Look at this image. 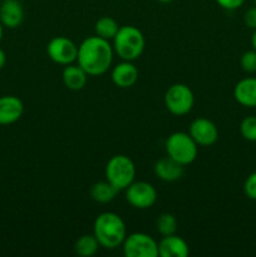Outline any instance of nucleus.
<instances>
[{
    "label": "nucleus",
    "mask_w": 256,
    "mask_h": 257,
    "mask_svg": "<svg viewBox=\"0 0 256 257\" xmlns=\"http://www.w3.org/2000/svg\"><path fill=\"white\" fill-rule=\"evenodd\" d=\"M119 28L120 27L118 25V23L113 18L103 17L98 19L97 23H95V35L105 40H113V38L115 37Z\"/></svg>",
    "instance_id": "nucleus-19"
},
{
    "label": "nucleus",
    "mask_w": 256,
    "mask_h": 257,
    "mask_svg": "<svg viewBox=\"0 0 256 257\" xmlns=\"http://www.w3.org/2000/svg\"><path fill=\"white\" fill-rule=\"evenodd\" d=\"M222 9L225 10H236L241 8L245 0H215Z\"/></svg>",
    "instance_id": "nucleus-26"
},
{
    "label": "nucleus",
    "mask_w": 256,
    "mask_h": 257,
    "mask_svg": "<svg viewBox=\"0 0 256 257\" xmlns=\"http://www.w3.org/2000/svg\"><path fill=\"white\" fill-rule=\"evenodd\" d=\"M166 152L168 157L182 166L191 165L198 153L197 143L193 141L190 133L175 132L166 141Z\"/></svg>",
    "instance_id": "nucleus-5"
},
{
    "label": "nucleus",
    "mask_w": 256,
    "mask_h": 257,
    "mask_svg": "<svg viewBox=\"0 0 256 257\" xmlns=\"http://www.w3.org/2000/svg\"><path fill=\"white\" fill-rule=\"evenodd\" d=\"M125 257H157L158 243L153 237L143 232L125 236L122 243Z\"/></svg>",
    "instance_id": "nucleus-7"
},
{
    "label": "nucleus",
    "mask_w": 256,
    "mask_h": 257,
    "mask_svg": "<svg viewBox=\"0 0 256 257\" xmlns=\"http://www.w3.org/2000/svg\"><path fill=\"white\" fill-rule=\"evenodd\" d=\"M233 98L238 104L256 108V78H243L233 88Z\"/></svg>",
    "instance_id": "nucleus-15"
},
{
    "label": "nucleus",
    "mask_w": 256,
    "mask_h": 257,
    "mask_svg": "<svg viewBox=\"0 0 256 257\" xmlns=\"http://www.w3.org/2000/svg\"><path fill=\"white\" fill-rule=\"evenodd\" d=\"M113 45L109 40L94 35L88 37L78 47V65L87 72L88 75H102L110 68L113 62Z\"/></svg>",
    "instance_id": "nucleus-1"
},
{
    "label": "nucleus",
    "mask_w": 256,
    "mask_h": 257,
    "mask_svg": "<svg viewBox=\"0 0 256 257\" xmlns=\"http://www.w3.org/2000/svg\"><path fill=\"white\" fill-rule=\"evenodd\" d=\"M190 253V247L182 237L175 235L163 236L158 242V256L161 257H186Z\"/></svg>",
    "instance_id": "nucleus-14"
},
{
    "label": "nucleus",
    "mask_w": 256,
    "mask_h": 257,
    "mask_svg": "<svg viewBox=\"0 0 256 257\" xmlns=\"http://www.w3.org/2000/svg\"><path fill=\"white\" fill-rule=\"evenodd\" d=\"M2 2H3V0H0V5H2Z\"/></svg>",
    "instance_id": "nucleus-31"
},
{
    "label": "nucleus",
    "mask_w": 256,
    "mask_h": 257,
    "mask_svg": "<svg viewBox=\"0 0 256 257\" xmlns=\"http://www.w3.org/2000/svg\"><path fill=\"white\" fill-rule=\"evenodd\" d=\"M47 53L57 64L68 65L77 60L78 47L69 38L55 37L48 43Z\"/></svg>",
    "instance_id": "nucleus-9"
},
{
    "label": "nucleus",
    "mask_w": 256,
    "mask_h": 257,
    "mask_svg": "<svg viewBox=\"0 0 256 257\" xmlns=\"http://www.w3.org/2000/svg\"><path fill=\"white\" fill-rule=\"evenodd\" d=\"M251 44H252V48L256 50V29L253 30L252 37H251Z\"/></svg>",
    "instance_id": "nucleus-28"
},
{
    "label": "nucleus",
    "mask_w": 256,
    "mask_h": 257,
    "mask_svg": "<svg viewBox=\"0 0 256 257\" xmlns=\"http://www.w3.org/2000/svg\"><path fill=\"white\" fill-rule=\"evenodd\" d=\"M118 190L108 181H100L94 183L90 188V197L98 203H108L114 200Z\"/></svg>",
    "instance_id": "nucleus-18"
},
{
    "label": "nucleus",
    "mask_w": 256,
    "mask_h": 257,
    "mask_svg": "<svg viewBox=\"0 0 256 257\" xmlns=\"http://www.w3.org/2000/svg\"><path fill=\"white\" fill-rule=\"evenodd\" d=\"M146 40L142 32L133 25L120 27L113 38V50L122 60L138 59L145 50Z\"/></svg>",
    "instance_id": "nucleus-3"
},
{
    "label": "nucleus",
    "mask_w": 256,
    "mask_h": 257,
    "mask_svg": "<svg viewBox=\"0 0 256 257\" xmlns=\"http://www.w3.org/2000/svg\"><path fill=\"white\" fill-rule=\"evenodd\" d=\"M255 5H256V0H255Z\"/></svg>",
    "instance_id": "nucleus-32"
},
{
    "label": "nucleus",
    "mask_w": 256,
    "mask_h": 257,
    "mask_svg": "<svg viewBox=\"0 0 256 257\" xmlns=\"http://www.w3.org/2000/svg\"><path fill=\"white\" fill-rule=\"evenodd\" d=\"M136 166L125 155H115L105 166V178L118 191H123L135 181Z\"/></svg>",
    "instance_id": "nucleus-4"
},
{
    "label": "nucleus",
    "mask_w": 256,
    "mask_h": 257,
    "mask_svg": "<svg viewBox=\"0 0 256 257\" xmlns=\"http://www.w3.org/2000/svg\"><path fill=\"white\" fill-rule=\"evenodd\" d=\"M190 136L197 146L210 147L218 140V130L212 120L207 118H196L190 125Z\"/></svg>",
    "instance_id": "nucleus-10"
},
{
    "label": "nucleus",
    "mask_w": 256,
    "mask_h": 257,
    "mask_svg": "<svg viewBox=\"0 0 256 257\" xmlns=\"http://www.w3.org/2000/svg\"><path fill=\"white\" fill-rule=\"evenodd\" d=\"M243 192L248 200L256 201V171L247 176L243 183Z\"/></svg>",
    "instance_id": "nucleus-24"
},
{
    "label": "nucleus",
    "mask_w": 256,
    "mask_h": 257,
    "mask_svg": "<svg viewBox=\"0 0 256 257\" xmlns=\"http://www.w3.org/2000/svg\"><path fill=\"white\" fill-rule=\"evenodd\" d=\"M155 173L165 182H175L182 177L183 166L167 156L156 162Z\"/></svg>",
    "instance_id": "nucleus-16"
},
{
    "label": "nucleus",
    "mask_w": 256,
    "mask_h": 257,
    "mask_svg": "<svg viewBox=\"0 0 256 257\" xmlns=\"http://www.w3.org/2000/svg\"><path fill=\"white\" fill-rule=\"evenodd\" d=\"M125 200L132 207L137 210H147L151 208L157 201V191L151 183L145 181H133L125 188Z\"/></svg>",
    "instance_id": "nucleus-8"
},
{
    "label": "nucleus",
    "mask_w": 256,
    "mask_h": 257,
    "mask_svg": "<svg viewBox=\"0 0 256 257\" xmlns=\"http://www.w3.org/2000/svg\"><path fill=\"white\" fill-rule=\"evenodd\" d=\"M3 28L4 27H3V24L0 23V40H2V38H3Z\"/></svg>",
    "instance_id": "nucleus-30"
},
{
    "label": "nucleus",
    "mask_w": 256,
    "mask_h": 257,
    "mask_svg": "<svg viewBox=\"0 0 256 257\" xmlns=\"http://www.w3.org/2000/svg\"><path fill=\"white\" fill-rule=\"evenodd\" d=\"M156 227L162 236L175 235L178 227V222L175 216L171 213H162L156 221Z\"/></svg>",
    "instance_id": "nucleus-21"
},
{
    "label": "nucleus",
    "mask_w": 256,
    "mask_h": 257,
    "mask_svg": "<svg viewBox=\"0 0 256 257\" xmlns=\"http://www.w3.org/2000/svg\"><path fill=\"white\" fill-rule=\"evenodd\" d=\"M24 113L22 99L15 95L0 97V124L8 125L18 122Z\"/></svg>",
    "instance_id": "nucleus-11"
},
{
    "label": "nucleus",
    "mask_w": 256,
    "mask_h": 257,
    "mask_svg": "<svg viewBox=\"0 0 256 257\" xmlns=\"http://www.w3.org/2000/svg\"><path fill=\"white\" fill-rule=\"evenodd\" d=\"M99 242L94 235H83L75 242V252L82 257H92L97 253Z\"/></svg>",
    "instance_id": "nucleus-20"
},
{
    "label": "nucleus",
    "mask_w": 256,
    "mask_h": 257,
    "mask_svg": "<svg viewBox=\"0 0 256 257\" xmlns=\"http://www.w3.org/2000/svg\"><path fill=\"white\" fill-rule=\"evenodd\" d=\"M93 235L102 247L114 250L120 246L127 236L124 221L114 212H103L95 218Z\"/></svg>",
    "instance_id": "nucleus-2"
},
{
    "label": "nucleus",
    "mask_w": 256,
    "mask_h": 257,
    "mask_svg": "<svg viewBox=\"0 0 256 257\" xmlns=\"http://www.w3.org/2000/svg\"><path fill=\"white\" fill-rule=\"evenodd\" d=\"M240 65L243 72L248 74L256 73V50H247L240 58Z\"/></svg>",
    "instance_id": "nucleus-23"
},
{
    "label": "nucleus",
    "mask_w": 256,
    "mask_h": 257,
    "mask_svg": "<svg viewBox=\"0 0 256 257\" xmlns=\"http://www.w3.org/2000/svg\"><path fill=\"white\" fill-rule=\"evenodd\" d=\"M110 78L117 87L123 88V89L131 88L137 83L138 69L132 62L123 60V62L118 63L117 65L113 67Z\"/></svg>",
    "instance_id": "nucleus-12"
},
{
    "label": "nucleus",
    "mask_w": 256,
    "mask_h": 257,
    "mask_svg": "<svg viewBox=\"0 0 256 257\" xmlns=\"http://www.w3.org/2000/svg\"><path fill=\"white\" fill-rule=\"evenodd\" d=\"M157 2H160V3H163V4H168V3L173 2V0H157Z\"/></svg>",
    "instance_id": "nucleus-29"
},
{
    "label": "nucleus",
    "mask_w": 256,
    "mask_h": 257,
    "mask_svg": "<svg viewBox=\"0 0 256 257\" xmlns=\"http://www.w3.org/2000/svg\"><path fill=\"white\" fill-rule=\"evenodd\" d=\"M240 133L243 140L256 142V115H248L241 120Z\"/></svg>",
    "instance_id": "nucleus-22"
},
{
    "label": "nucleus",
    "mask_w": 256,
    "mask_h": 257,
    "mask_svg": "<svg viewBox=\"0 0 256 257\" xmlns=\"http://www.w3.org/2000/svg\"><path fill=\"white\" fill-rule=\"evenodd\" d=\"M5 64H7V54H5L4 50L0 48V69H3V68L5 67Z\"/></svg>",
    "instance_id": "nucleus-27"
},
{
    "label": "nucleus",
    "mask_w": 256,
    "mask_h": 257,
    "mask_svg": "<svg viewBox=\"0 0 256 257\" xmlns=\"http://www.w3.org/2000/svg\"><path fill=\"white\" fill-rule=\"evenodd\" d=\"M24 20V10L18 0H3L0 5V23L3 27L15 29Z\"/></svg>",
    "instance_id": "nucleus-13"
},
{
    "label": "nucleus",
    "mask_w": 256,
    "mask_h": 257,
    "mask_svg": "<svg viewBox=\"0 0 256 257\" xmlns=\"http://www.w3.org/2000/svg\"><path fill=\"white\" fill-rule=\"evenodd\" d=\"M243 23L247 28L255 30L256 29V5L251 7L246 10L245 15H243Z\"/></svg>",
    "instance_id": "nucleus-25"
},
{
    "label": "nucleus",
    "mask_w": 256,
    "mask_h": 257,
    "mask_svg": "<svg viewBox=\"0 0 256 257\" xmlns=\"http://www.w3.org/2000/svg\"><path fill=\"white\" fill-rule=\"evenodd\" d=\"M62 79L65 87L70 90H82L88 82V74L80 65L68 64L63 69Z\"/></svg>",
    "instance_id": "nucleus-17"
},
{
    "label": "nucleus",
    "mask_w": 256,
    "mask_h": 257,
    "mask_svg": "<svg viewBox=\"0 0 256 257\" xmlns=\"http://www.w3.org/2000/svg\"><path fill=\"white\" fill-rule=\"evenodd\" d=\"M195 95L188 85L183 83L172 84L165 93V105L173 115H186L192 110Z\"/></svg>",
    "instance_id": "nucleus-6"
}]
</instances>
